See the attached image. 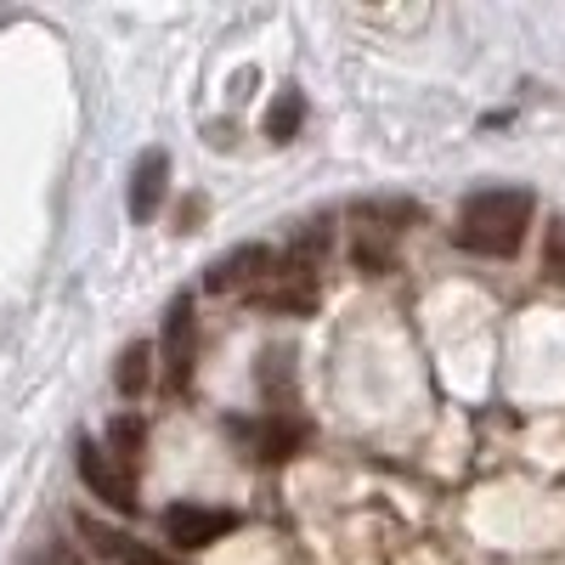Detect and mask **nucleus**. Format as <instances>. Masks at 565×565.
Wrapping results in <instances>:
<instances>
[{"mask_svg": "<svg viewBox=\"0 0 565 565\" xmlns=\"http://www.w3.org/2000/svg\"><path fill=\"white\" fill-rule=\"evenodd\" d=\"M543 271H548V282H565V215L548 226V244H543Z\"/></svg>", "mask_w": 565, "mask_h": 565, "instance_id": "4468645a", "label": "nucleus"}, {"mask_svg": "<svg viewBox=\"0 0 565 565\" xmlns=\"http://www.w3.org/2000/svg\"><path fill=\"white\" fill-rule=\"evenodd\" d=\"M74 532L97 548L103 559H114V565H170L153 543H141V537H130V532H119V526H103L97 514H74Z\"/></svg>", "mask_w": 565, "mask_h": 565, "instance_id": "423d86ee", "label": "nucleus"}, {"mask_svg": "<svg viewBox=\"0 0 565 565\" xmlns=\"http://www.w3.org/2000/svg\"><path fill=\"white\" fill-rule=\"evenodd\" d=\"M260 300L271 306V311H311L317 306V277H311V266H271V277L260 282Z\"/></svg>", "mask_w": 565, "mask_h": 565, "instance_id": "6e6552de", "label": "nucleus"}, {"mask_svg": "<svg viewBox=\"0 0 565 565\" xmlns=\"http://www.w3.org/2000/svg\"><path fill=\"white\" fill-rule=\"evenodd\" d=\"M141 452H148V424H141L136 413H114V424H108V458L130 476V469L141 463Z\"/></svg>", "mask_w": 565, "mask_h": 565, "instance_id": "9d476101", "label": "nucleus"}, {"mask_svg": "<svg viewBox=\"0 0 565 565\" xmlns=\"http://www.w3.org/2000/svg\"><path fill=\"white\" fill-rule=\"evenodd\" d=\"M148 380H153V345L136 340V345H125L119 362H114V385H119V396L136 402L141 391H148Z\"/></svg>", "mask_w": 565, "mask_h": 565, "instance_id": "f8f14e48", "label": "nucleus"}, {"mask_svg": "<svg viewBox=\"0 0 565 565\" xmlns=\"http://www.w3.org/2000/svg\"><path fill=\"white\" fill-rule=\"evenodd\" d=\"M295 447H300V424H289V418H260V424H249V458L277 463V458H289Z\"/></svg>", "mask_w": 565, "mask_h": 565, "instance_id": "9b49d317", "label": "nucleus"}, {"mask_svg": "<svg viewBox=\"0 0 565 565\" xmlns=\"http://www.w3.org/2000/svg\"><path fill=\"white\" fill-rule=\"evenodd\" d=\"M532 210H537V199L526 193V186H487V193H469L463 210H458V244L469 255L509 260L526 244Z\"/></svg>", "mask_w": 565, "mask_h": 565, "instance_id": "f257e3e1", "label": "nucleus"}, {"mask_svg": "<svg viewBox=\"0 0 565 565\" xmlns=\"http://www.w3.org/2000/svg\"><path fill=\"white\" fill-rule=\"evenodd\" d=\"M199 362V317H193V295H175L164 311V334H159V367H164V391H186Z\"/></svg>", "mask_w": 565, "mask_h": 565, "instance_id": "f03ea898", "label": "nucleus"}, {"mask_svg": "<svg viewBox=\"0 0 565 565\" xmlns=\"http://www.w3.org/2000/svg\"><path fill=\"white\" fill-rule=\"evenodd\" d=\"M74 463H79V481L90 487V498H103V503L119 509V514H136V481L108 458V447H97L90 436H79V441H74Z\"/></svg>", "mask_w": 565, "mask_h": 565, "instance_id": "7ed1b4c3", "label": "nucleus"}, {"mask_svg": "<svg viewBox=\"0 0 565 565\" xmlns=\"http://www.w3.org/2000/svg\"><path fill=\"white\" fill-rule=\"evenodd\" d=\"M164 186H170V153L164 148H148L136 159V170H130V221L136 226H148L159 210H164Z\"/></svg>", "mask_w": 565, "mask_h": 565, "instance_id": "0eeeda50", "label": "nucleus"}, {"mask_svg": "<svg viewBox=\"0 0 565 565\" xmlns=\"http://www.w3.org/2000/svg\"><path fill=\"white\" fill-rule=\"evenodd\" d=\"M351 215H356L362 226H373V232H402V226H418V204H413V199H362Z\"/></svg>", "mask_w": 565, "mask_h": 565, "instance_id": "ddd939ff", "label": "nucleus"}, {"mask_svg": "<svg viewBox=\"0 0 565 565\" xmlns=\"http://www.w3.org/2000/svg\"><path fill=\"white\" fill-rule=\"evenodd\" d=\"M271 266H277V255H271L266 244H238L232 255H221V260L210 266L204 289H210V295H238V289H260V282L271 277Z\"/></svg>", "mask_w": 565, "mask_h": 565, "instance_id": "39448f33", "label": "nucleus"}, {"mask_svg": "<svg viewBox=\"0 0 565 565\" xmlns=\"http://www.w3.org/2000/svg\"><path fill=\"white\" fill-rule=\"evenodd\" d=\"M226 532H238V514L232 509H210V503H170L164 509V537L175 548H210Z\"/></svg>", "mask_w": 565, "mask_h": 565, "instance_id": "20e7f679", "label": "nucleus"}, {"mask_svg": "<svg viewBox=\"0 0 565 565\" xmlns=\"http://www.w3.org/2000/svg\"><path fill=\"white\" fill-rule=\"evenodd\" d=\"M300 125H306V97L295 85H282L271 97V108H266V141L271 148H289V141L300 136Z\"/></svg>", "mask_w": 565, "mask_h": 565, "instance_id": "1a4fd4ad", "label": "nucleus"}]
</instances>
